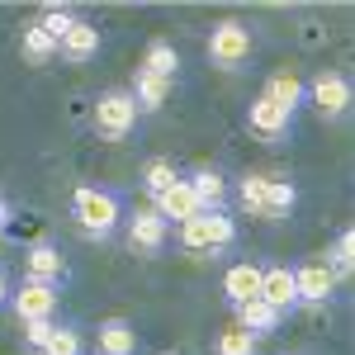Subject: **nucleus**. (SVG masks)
<instances>
[{
	"label": "nucleus",
	"instance_id": "obj_8",
	"mask_svg": "<svg viewBox=\"0 0 355 355\" xmlns=\"http://www.w3.org/2000/svg\"><path fill=\"white\" fill-rule=\"evenodd\" d=\"M294 289H299V303L322 308L336 294V275L327 270V261H303L299 270H294Z\"/></svg>",
	"mask_w": 355,
	"mask_h": 355
},
{
	"label": "nucleus",
	"instance_id": "obj_20",
	"mask_svg": "<svg viewBox=\"0 0 355 355\" xmlns=\"http://www.w3.org/2000/svg\"><path fill=\"white\" fill-rule=\"evenodd\" d=\"M128 95L137 100V114H152V110H162V105H166V95H171V81L137 71V81H133V90H128Z\"/></svg>",
	"mask_w": 355,
	"mask_h": 355
},
{
	"label": "nucleus",
	"instance_id": "obj_25",
	"mask_svg": "<svg viewBox=\"0 0 355 355\" xmlns=\"http://www.w3.org/2000/svg\"><path fill=\"white\" fill-rule=\"evenodd\" d=\"M33 24L43 28V33H48V38H53V43H62V38H67V28L76 24V15H71V10H67V5H48V10H43V15H38V19H33Z\"/></svg>",
	"mask_w": 355,
	"mask_h": 355
},
{
	"label": "nucleus",
	"instance_id": "obj_14",
	"mask_svg": "<svg viewBox=\"0 0 355 355\" xmlns=\"http://www.w3.org/2000/svg\"><path fill=\"white\" fill-rule=\"evenodd\" d=\"M95 355H137V331L128 318H105L95 336Z\"/></svg>",
	"mask_w": 355,
	"mask_h": 355
},
{
	"label": "nucleus",
	"instance_id": "obj_4",
	"mask_svg": "<svg viewBox=\"0 0 355 355\" xmlns=\"http://www.w3.org/2000/svg\"><path fill=\"white\" fill-rule=\"evenodd\" d=\"M246 57H251V28L237 24V19L214 24V33H209V62L223 67V71H232V67H242Z\"/></svg>",
	"mask_w": 355,
	"mask_h": 355
},
{
	"label": "nucleus",
	"instance_id": "obj_2",
	"mask_svg": "<svg viewBox=\"0 0 355 355\" xmlns=\"http://www.w3.org/2000/svg\"><path fill=\"white\" fill-rule=\"evenodd\" d=\"M175 237L185 251H223V246L237 242V218H227V209L223 214H194L180 223Z\"/></svg>",
	"mask_w": 355,
	"mask_h": 355
},
{
	"label": "nucleus",
	"instance_id": "obj_7",
	"mask_svg": "<svg viewBox=\"0 0 355 355\" xmlns=\"http://www.w3.org/2000/svg\"><path fill=\"white\" fill-rule=\"evenodd\" d=\"M10 308L19 322H38V318H53L57 313V284H38V279H24L15 294H10Z\"/></svg>",
	"mask_w": 355,
	"mask_h": 355
},
{
	"label": "nucleus",
	"instance_id": "obj_13",
	"mask_svg": "<svg viewBox=\"0 0 355 355\" xmlns=\"http://www.w3.org/2000/svg\"><path fill=\"white\" fill-rule=\"evenodd\" d=\"M223 294L232 308H242V303L261 299V266H251V261H237L232 270L223 275Z\"/></svg>",
	"mask_w": 355,
	"mask_h": 355
},
{
	"label": "nucleus",
	"instance_id": "obj_6",
	"mask_svg": "<svg viewBox=\"0 0 355 355\" xmlns=\"http://www.w3.org/2000/svg\"><path fill=\"white\" fill-rule=\"evenodd\" d=\"M166 242H171V223L157 209H137L128 218V246L137 256H157V251H166Z\"/></svg>",
	"mask_w": 355,
	"mask_h": 355
},
{
	"label": "nucleus",
	"instance_id": "obj_3",
	"mask_svg": "<svg viewBox=\"0 0 355 355\" xmlns=\"http://www.w3.org/2000/svg\"><path fill=\"white\" fill-rule=\"evenodd\" d=\"M137 128V100L128 90H105L95 100V133L105 142H123Z\"/></svg>",
	"mask_w": 355,
	"mask_h": 355
},
{
	"label": "nucleus",
	"instance_id": "obj_16",
	"mask_svg": "<svg viewBox=\"0 0 355 355\" xmlns=\"http://www.w3.org/2000/svg\"><path fill=\"white\" fill-rule=\"evenodd\" d=\"M57 53L67 57V62H90V57L100 53V28L85 24V19H76V24L67 28V38L57 43Z\"/></svg>",
	"mask_w": 355,
	"mask_h": 355
},
{
	"label": "nucleus",
	"instance_id": "obj_19",
	"mask_svg": "<svg viewBox=\"0 0 355 355\" xmlns=\"http://www.w3.org/2000/svg\"><path fill=\"white\" fill-rule=\"evenodd\" d=\"M266 100H275L284 114H294L308 100V85L299 81V76H289V71H279V76H270V85H266Z\"/></svg>",
	"mask_w": 355,
	"mask_h": 355
},
{
	"label": "nucleus",
	"instance_id": "obj_32",
	"mask_svg": "<svg viewBox=\"0 0 355 355\" xmlns=\"http://www.w3.org/2000/svg\"><path fill=\"white\" fill-rule=\"evenodd\" d=\"M162 355H175V351H162Z\"/></svg>",
	"mask_w": 355,
	"mask_h": 355
},
{
	"label": "nucleus",
	"instance_id": "obj_22",
	"mask_svg": "<svg viewBox=\"0 0 355 355\" xmlns=\"http://www.w3.org/2000/svg\"><path fill=\"white\" fill-rule=\"evenodd\" d=\"M175 180H180V171H175V162H166V157H152V162L142 166V190L152 194V199L166 194Z\"/></svg>",
	"mask_w": 355,
	"mask_h": 355
},
{
	"label": "nucleus",
	"instance_id": "obj_12",
	"mask_svg": "<svg viewBox=\"0 0 355 355\" xmlns=\"http://www.w3.org/2000/svg\"><path fill=\"white\" fill-rule=\"evenodd\" d=\"M261 299L270 303L275 313H289V308H299L294 270H289V266H270V270H261Z\"/></svg>",
	"mask_w": 355,
	"mask_h": 355
},
{
	"label": "nucleus",
	"instance_id": "obj_28",
	"mask_svg": "<svg viewBox=\"0 0 355 355\" xmlns=\"http://www.w3.org/2000/svg\"><path fill=\"white\" fill-rule=\"evenodd\" d=\"M214 355H256V341H251L242 327H227L218 341H214Z\"/></svg>",
	"mask_w": 355,
	"mask_h": 355
},
{
	"label": "nucleus",
	"instance_id": "obj_27",
	"mask_svg": "<svg viewBox=\"0 0 355 355\" xmlns=\"http://www.w3.org/2000/svg\"><path fill=\"white\" fill-rule=\"evenodd\" d=\"M81 351H85V346H81V331H76V327H62V322L53 327L48 346H43V355H81Z\"/></svg>",
	"mask_w": 355,
	"mask_h": 355
},
{
	"label": "nucleus",
	"instance_id": "obj_15",
	"mask_svg": "<svg viewBox=\"0 0 355 355\" xmlns=\"http://www.w3.org/2000/svg\"><path fill=\"white\" fill-rule=\"evenodd\" d=\"M232 313H237V327H242L251 341H261V336L279 331V318H284V313H275L266 299H251V303H242V308H232Z\"/></svg>",
	"mask_w": 355,
	"mask_h": 355
},
{
	"label": "nucleus",
	"instance_id": "obj_31",
	"mask_svg": "<svg viewBox=\"0 0 355 355\" xmlns=\"http://www.w3.org/2000/svg\"><path fill=\"white\" fill-rule=\"evenodd\" d=\"M5 223H10V204L0 199V227H5Z\"/></svg>",
	"mask_w": 355,
	"mask_h": 355
},
{
	"label": "nucleus",
	"instance_id": "obj_5",
	"mask_svg": "<svg viewBox=\"0 0 355 355\" xmlns=\"http://www.w3.org/2000/svg\"><path fill=\"white\" fill-rule=\"evenodd\" d=\"M308 100L318 105L322 119H341V114L351 110V81H346V71H318L313 85H308Z\"/></svg>",
	"mask_w": 355,
	"mask_h": 355
},
{
	"label": "nucleus",
	"instance_id": "obj_23",
	"mask_svg": "<svg viewBox=\"0 0 355 355\" xmlns=\"http://www.w3.org/2000/svg\"><path fill=\"white\" fill-rule=\"evenodd\" d=\"M327 270L336 275V279H351V270H355V232H351V227L336 232V246H331Z\"/></svg>",
	"mask_w": 355,
	"mask_h": 355
},
{
	"label": "nucleus",
	"instance_id": "obj_18",
	"mask_svg": "<svg viewBox=\"0 0 355 355\" xmlns=\"http://www.w3.org/2000/svg\"><path fill=\"white\" fill-rule=\"evenodd\" d=\"M137 71H147V76H162V81L175 85V71H180V53H175V43H166V38H152L147 43V57H142V67Z\"/></svg>",
	"mask_w": 355,
	"mask_h": 355
},
{
	"label": "nucleus",
	"instance_id": "obj_1",
	"mask_svg": "<svg viewBox=\"0 0 355 355\" xmlns=\"http://www.w3.org/2000/svg\"><path fill=\"white\" fill-rule=\"evenodd\" d=\"M71 218H76V227H81V237L105 242V237H114V227L123 223V204H119L114 190L81 185V190L71 194Z\"/></svg>",
	"mask_w": 355,
	"mask_h": 355
},
{
	"label": "nucleus",
	"instance_id": "obj_9",
	"mask_svg": "<svg viewBox=\"0 0 355 355\" xmlns=\"http://www.w3.org/2000/svg\"><path fill=\"white\" fill-rule=\"evenodd\" d=\"M246 128L256 137H266V142H279V137H289V128H294V114H284L275 100H256L251 110H246Z\"/></svg>",
	"mask_w": 355,
	"mask_h": 355
},
{
	"label": "nucleus",
	"instance_id": "obj_17",
	"mask_svg": "<svg viewBox=\"0 0 355 355\" xmlns=\"http://www.w3.org/2000/svg\"><path fill=\"white\" fill-rule=\"evenodd\" d=\"M152 209H157L166 223H171V218L185 223V218H194V214H199V204H194V194H190V185H185V175H180V180H175L166 194H157V199H152Z\"/></svg>",
	"mask_w": 355,
	"mask_h": 355
},
{
	"label": "nucleus",
	"instance_id": "obj_30",
	"mask_svg": "<svg viewBox=\"0 0 355 355\" xmlns=\"http://www.w3.org/2000/svg\"><path fill=\"white\" fill-rule=\"evenodd\" d=\"M10 303V279H5V270H0V308Z\"/></svg>",
	"mask_w": 355,
	"mask_h": 355
},
{
	"label": "nucleus",
	"instance_id": "obj_11",
	"mask_svg": "<svg viewBox=\"0 0 355 355\" xmlns=\"http://www.w3.org/2000/svg\"><path fill=\"white\" fill-rule=\"evenodd\" d=\"M185 185H190L194 204H199V214H223L227 209V180H223L218 171H194V175H185Z\"/></svg>",
	"mask_w": 355,
	"mask_h": 355
},
{
	"label": "nucleus",
	"instance_id": "obj_24",
	"mask_svg": "<svg viewBox=\"0 0 355 355\" xmlns=\"http://www.w3.org/2000/svg\"><path fill=\"white\" fill-rule=\"evenodd\" d=\"M19 53H24L28 62H38V67H43V62H53V57H57V43H53V38H48L38 24H28L24 38H19Z\"/></svg>",
	"mask_w": 355,
	"mask_h": 355
},
{
	"label": "nucleus",
	"instance_id": "obj_29",
	"mask_svg": "<svg viewBox=\"0 0 355 355\" xmlns=\"http://www.w3.org/2000/svg\"><path fill=\"white\" fill-rule=\"evenodd\" d=\"M53 318H38V322H24V346L28 351H38L43 355V346H48V336H53Z\"/></svg>",
	"mask_w": 355,
	"mask_h": 355
},
{
	"label": "nucleus",
	"instance_id": "obj_21",
	"mask_svg": "<svg viewBox=\"0 0 355 355\" xmlns=\"http://www.w3.org/2000/svg\"><path fill=\"white\" fill-rule=\"evenodd\" d=\"M294 204H299V190L289 180H270L266 175V209H261V218H289Z\"/></svg>",
	"mask_w": 355,
	"mask_h": 355
},
{
	"label": "nucleus",
	"instance_id": "obj_26",
	"mask_svg": "<svg viewBox=\"0 0 355 355\" xmlns=\"http://www.w3.org/2000/svg\"><path fill=\"white\" fill-rule=\"evenodd\" d=\"M237 204H242L246 214L261 218V209H266V175H242V185H237Z\"/></svg>",
	"mask_w": 355,
	"mask_h": 355
},
{
	"label": "nucleus",
	"instance_id": "obj_10",
	"mask_svg": "<svg viewBox=\"0 0 355 355\" xmlns=\"http://www.w3.org/2000/svg\"><path fill=\"white\" fill-rule=\"evenodd\" d=\"M24 279H38V284H62L67 279V261H62V251L48 242L28 246L24 251Z\"/></svg>",
	"mask_w": 355,
	"mask_h": 355
}]
</instances>
